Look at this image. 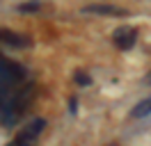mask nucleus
<instances>
[{
  "label": "nucleus",
  "instance_id": "nucleus-6",
  "mask_svg": "<svg viewBox=\"0 0 151 146\" xmlns=\"http://www.w3.org/2000/svg\"><path fill=\"white\" fill-rule=\"evenodd\" d=\"M149 112H151V98H147V100H142V103H140L135 110H133L131 114H133L135 119H140V117H147Z\"/></svg>",
  "mask_w": 151,
  "mask_h": 146
},
{
  "label": "nucleus",
  "instance_id": "nucleus-1",
  "mask_svg": "<svg viewBox=\"0 0 151 146\" xmlns=\"http://www.w3.org/2000/svg\"><path fill=\"white\" fill-rule=\"evenodd\" d=\"M32 96V82L21 64L0 55V119L12 123L25 110Z\"/></svg>",
  "mask_w": 151,
  "mask_h": 146
},
{
  "label": "nucleus",
  "instance_id": "nucleus-5",
  "mask_svg": "<svg viewBox=\"0 0 151 146\" xmlns=\"http://www.w3.org/2000/svg\"><path fill=\"white\" fill-rule=\"evenodd\" d=\"M83 11H85V14H94V16H99V14H108V16L126 14L122 7H114V5H89V7H85Z\"/></svg>",
  "mask_w": 151,
  "mask_h": 146
},
{
  "label": "nucleus",
  "instance_id": "nucleus-2",
  "mask_svg": "<svg viewBox=\"0 0 151 146\" xmlns=\"http://www.w3.org/2000/svg\"><path fill=\"white\" fill-rule=\"evenodd\" d=\"M44 128H46V121H44V119H32L30 123H25V126L21 128V132L16 135L14 144H32V142L44 132Z\"/></svg>",
  "mask_w": 151,
  "mask_h": 146
},
{
  "label": "nucleus",
  "instance_id": "nucleus-4",
  "mask_svg": "<svg viewBox=\"0 0 151 146\" xmlns=\"http://www.w3.org/2000/svg\"><path fill=\"white\" fill-rule=\"evenodd\" d=\"M0 41L5 44H12V46H30V39L28 36L19 34V32H12V30H0Z\"/></svg>",
  "mask_w": 151,
  "mask_h": 146
},
{
  "label": "nucleus",
  "instance_id": "nucleus-3",
  "mask_svg": "<svg viewBox=\"0 0 151 146\" xmlns=\"http://www.w3.org/2000/svg\"><path fill=\"white\" fill-rule=\"evenodd\" d=\"M112 41H114L117 48L128 50V48H133L135 41H137V30H135V27H119V30L112 32Z\"/></svg>",
  "mask_w": 151,
  "mask_h": 146
}]
</instances>
